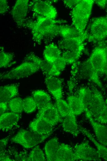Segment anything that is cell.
Wrapping results in <instances>:
<instances>
[{"label":"cell","instance_id":"1","mask_svg":"<svg viewBox=\"0 0 107 161\" xmlns=\"http://www.w3.org/2000/svg\"><path fill=\"white\" fill-rule=\"evenodd\" d=\"M66 22L63 20H57L38 15L36 20L25 22L23 26L29 28L34 41L40 44L45 39L53 38L58 35L60 25L58 24Z\"/></svg>","mask_w":107,"mask_h":161},{"label":"cell","instance_id":"2","mask_svg":"<svg viewBox=\"0 0 107 161\" xmlns=\"http://www.w3.org/2000/svg\"><path fill=\"white\" fill-rule=\"evenodd\" d=\"M94 2V0H81L71 10L73 26L80 33L85 31Z\"/></svg>","mask_w":107,"mask_h":161},{"label":"cell","instance_id":"3","mask_svg":"<svg viewBox=\"0 0 107 161\" xmlns=\"http://www.w3.org/2000/svg\"><path fill=\"white\" fill-rule=\"evenodd\" d=\"M88 36L86 32L81 33L76 30L59 41L58 46L61 50L73 53L80 57L85 49L84 41Z\"/></svg>","mask_w":107,"mask_h":161},{"label":"cell","instance_id":"4","mask_svg":"<svg viewBox=\"0 0 107 161\" xmlns=\"http://www.w3.org/2000/svg\"><path fill=\"white\" fill-rule=\"evenodd\" d=\"M40 69L34 63L24 61L20 65L7 72L0 74L1 80L19 79L28 77Z\"/></svg>","mask_w":107,"mask_h":161},{"label":"cell","instance_id":"5","mask_svg":"<svg viewBox=\"0 0 107 161\" xmlns=\"http://www.w3.org/2000/svg\"><path fill=\"white\" fill-rule=\"evenodd\" d=\"M49 136L40 134L31 130L22 129L18 131L11 140L26 148H29L41 143Z\"/></svg>","mask_w":107,"mask_h":161},{"label":"cell","instance_id":"6","mask_svg":"<svg viewBox=\"0 0 107 161\" xmlns=\"http://www.w3.org/2000/svg\"><path fill=\"white\" fill-rule=\"evenodd\" d=\"M76 161H101V158L96 149L88 141L76 144L73 149Z\"/></svg>","mask_w":107,"mask_h":161},{"label":"cell","instance_id":"7","mask_svg":"<svg viewBox=\"0 0 107 161\" xmlns=\"http://www.w3.org/2000/svg\"><path fill=\"white\" fill-rule=\"evenodd\" d=\"M107 37V19L106 17L97 18L93 21L88 39L90 42H96Z\"/></svg>","mask_w":107,"mask_h":161},{"label":"cell","instance_id":"8","mask_svg":"<svg viewBox=\"0 0 107 161\" xmlns=\"http://www.w3.org/2000/svg\"><path fill=\"white\" fill-rule=\"evenodd\" d=\"M61 117L55 105L51 102L39 110L36 116L53 126L62 121Z\"/></svg>","mask_w":107,"mask_h":161},{"label":"cell","instance_id":"9","mask_svg":"<svg viewBox=\"0 0 107 161\" xmlns=\"http://www.w3.org/2000/svg\"><path fill=\"white\" fill-rule=\"evenodd\" d=\"M92 96L88 111L85 114L90 115L93 119L98 117L106 106L105 101L100 92L96 88L91 89Z\"/></svg>","mask_w":107,"mask_h":161},{"label":"cell","instance_id":"10","mask_svg":"<svg viewBox=\"0 0 107 161\" xmlns=\"http://www.w3.org/2000/svg\"><path fill=\"white\" fill-rule=\"evenodd\" d=\"M24 60L32 62L36 65L46 76L57 77L61 73L56 70L53 63L42 59L33 53H31L27 55Z\"/></svg>","mask_w":107,"mask_h":161},{"label":"cell","instance_id":"11","mask_svg":"<svg viewBox=\"0 0 107 161\" xmlns=\"http://www.w3.org/2000/svg\"><path fill=\"white\" fill-rule=\"evenodd\" d=\"M32 5L34 12L37 15L53 19L56 18V9L49 1L35 0Z\"/></svg>","mask_w":107,"mask_h":161},{"label":"cell","instance_id":"12","mask_svg":"<svg viewBox=\"0 0 107 161\" xmlns=\"http://www.w3.org/2000/svg\"><path fill=\"white\" fill-rule=\"evenodd\" d=\"M105 59V54L104 47H97L93 51L86 60L92 68L99 74L102 73Z\"/></svg>","mask_w":107,"mask_h":161},{"label":"cell","instance_id":"13","mask_svg":"<svg viewBox=\"0 0 107 161\" xmlns=\"http://www.w3.org/2000/svg\"><path fill=\"white\" fill-rule=\"evenodd\" d=\"M28 0H17L12 9L11 14L18 26H23L26 16L29 5Z\"/></svg>","mask_w":107,"mask_h":161},{"label":"cell","instance_id":"14","mask_svg":"<svg viewBox=\"0 0 107 161\" xmlns=\"http://www.w3.org/2000/svg\"><path fill=\"white\" fill-rule=\"evenodd\" d=\"M45 82L48 90L56 100L63 97L62 80L57 77L46 76Z\"/></svg>","mask_w":107,"mask_h":161},{"label":"cell","instance_id":"15","mask_svg":"<svg viewBox=\"0 0 107 161\" xmlns=\"http://www.w3.org/2000/svg\"><path fill=\"white\" fill-rule=\"evenodd\" d=\"M78 69L81 75L94 83L100 88H102V85L99 77V74L93 69L86 60L80 63Z\"/></svg>","mask_w":107,"mask_h":161},{"label":"cell","instance_id":"16","mask_svg":"<svg viewBox=\"0 0 107 161\" xmlns=\"http://www.w3.org/2000/svg\"><path fill=\"white\" fill-rule=\"evenodd\" d=\"M85 115L93 128L98 142L107 146V126L96 121L90 115Z\"/></svg>","mask_w":107,"mask_h":161},{"label":"cell","instance_id":"17","mask_svg":"<svg viewBox=\"0 0 107 161\" xmlns=\"http://www.w3.org/2000/svg\"><path fill=\"white\" fill-rule=\"evenodd\" d=\"M20 118L19 114L13 112L5 113L0 115V129L4 131L10 129L17 124Z\"/></svg>","mask_w":107,"mask_h":161},{"label":"cell","instance_id":"18","mask_svg":"<svg viewBox=\"0 0 107 161\" xmlns=\"http://www.w3.org/2000/svg\"><path fill=\"white\" fill-rule=\"evenodd\" d=\"M53 126L42 119L37 118L29 125L31 130L40 134L48 135L52 133Z\"/></svg>","mask_w":107,"mask_h":161},{"label":"cell","instance_id":"19","mask_svg":"<svg viewBox=\"0 0 107 161\" xmlns=\"http://www.w3.org/2000/svg\"><path fill=\"white\" fill-rule=\"evenodd\" d=\"M55 161H76L73 149L71 146L64 143L59 145Z\"/></svg>","mask_w":107,"mask_h":161},{"label":"cell","instance_id":"20","mask_svg":"<svg viewBox=\"0 0 107 161\" xmlns=\"http://www.w3.org/2000/svg\"><path fill=\"white\" fill-rule=\"evenodd\" d=\"M75 116L73 114H72L64 118L62 125L64 131L76 137L80 132Z\"/></svg>","mask_w":107,"mask_h":161},{"label":"cell","instance_id":"21","mask_svg":"<svg viewBox=\"0 0 107 161\" xmlns=\"http://www.w3.org/2000/svg\"><path fill=\"white\" fill-rule=\"evenodd\" d=\"M61 50L58 46L54 43L50 44L45 46L43 52L44 59L52 63L61 56Z\"/></svg>","mask_w":107,"mask_h":161},{"label":"cell","instance_id":"22","mask_svg":"<svg viewBox=\"0 0 107 161\" xmlns=\"http://www.w3.org/2000/svg\"><path fill=\"white\" fill-rule=\"evenodd\" d=\"M18 94V86L17 84H12L1 86L0 101L8 102Z\"/></svg>","mask_w":107,"mask_h":161},{"label":"cell","instance_id":"23","mask_svg":"<svg viewBox=\"0 0 107 161\" xmlns=\"http://www.w3.org/2000/svg\"><path fill=\"white\" fill-rule=\"evenodd\" d=\"M59 146L58 139L56 137L53 138L47 142L45 147V150L47 161H55Z\"/></svg>","mask_w":107,"mask_h":161},{"label":"cell","instance_id":"24","mask_svg":"<svg viewBox=\"0 0 107 161\" xmlns=\"http://www.w3.org/2000/svg\"><path fill=\"white\" fill-rule=\"evenodd\" d=\"M79 130L80 132L87 137L94 143L101 158L107 161V148L106 146L97 142L92 135L86 129L79 126Z\"/></svg>","mask_w":107,"mask_h":161},{"label":"cell","instance_id":"25","mask_svg":"<svg viewBox=\"0 0 107 161\" xmlns=\"http://www.w3.org/2000/svg\"><path fill=\"white\" fill-rule=\"evenodd\" d=\"M71 112L75 115H78L85 112V108L77 96L70 95L67 98Z\"/></svg>","mask_w":107,"mask_h":161},{"label":"cell","instance_id":"26","mask_svg":"<svg viewBox=\"0 0 107 161\" xmlns=\"http://www.w3.org/2000/svg\"><path fill=\"white\" fill-rule=\"evenodd\" d=\"M32 94L38 110L50 102V96L44 91L38 90L34 91Z\"/></svg>","mask_w":107,"mask_h":161},{"label":"cell","instance_id":"27","mask_svg":"<svg viewBox=\"0 0 107 161\" xmlns=\"http://www.w3.org/2000/svg\"><path fill=\"white\" fill-rule=\"evenodd\" d=\"M77 96L84 107L85 112L87 111L91 100L92 90L87 87H81L78 90Z\"/></svg>","mask_w":107,"mask_h":161},{"label":"cell","instance_id":"28","mask_svg":"<svg viewBox=\"0 0 107 161\" xmlns=\"http://www.w3.org/2000/svg\"><path fill=\"white\" fill-rule=\"evenodd\" d=\"M55 106L62 117L64 118L73 114L68 102L62 99L56 100Z\"/></svg>","mask_w":107,"mask_h":161},{"label":"cell","instance_id":"29","mask_svg":"<svg viewBox=\"0 0 107 161\" xmlns=\"http://www.w3.org/2000/svg\"><path fill=\"white\" fill-rule=\"evenodd\" d=\"M8 107L12 112L19 114L23 110V100L20 98H13L8 101Z\"/></svg>","mask_w":107,"mask_h":161},{"label":"cell","instance_id":"30","mask_svg":"<svg viewBox=\"0 0 107 161\" xmlns=\"http://www.w3.org/2000/svg\"><path fill=\"white\" fill-rule=\"evenodd\" d=\"M26 160L29 161H45V154L39 146H36L31 151Z\"/></svg>","mask_w":107,"mask_h":161},{"label":"cell","instance_id":"31","mask_svg":"<svg viewBox=\"0 0 107 161\" xmlns=\"http://www.w3.org/2000/svg\"><path fill=\"white\" fill-rule=\"evenodd\" d=\"M23 110L25 113H30L34 111L37 106L32 97H28L23 100Z\"/></svg>","mask_w":107,"mask_h":161},{"label":"cell","instance_id":"32","mask_svg":"<svg viewBox=\"0 0 107 161\" xmlns=\"http://www.w3.org/2000/svg\"><path fill=\"white\" fill-rule=\"evenodd\" d=\"M14 54L9 53L2 51H0V67H5L8 66L13 59Z\"/></svg>","mask_w":107,"mask_h":161},{"label":"cell","instance_id":"33","mask_svg":"<svg viewBox=\"0 0 107 161\" xmlns=\"http://www.w3.org/2000/svg\"><path fill=\"white\" fill-rule=\"evenodd\" d=\"M61 56L67 64L75 63L80 57L73 53L68 51H63Z\"/></svg>","mask_w":107,"mask_h":161},{"label":"cell","instance_id":"34","mask_svg":"<svg viewBox=\"0 0 107 161\" xmlns=\"http://www.w3.org/2000/svg\"><path fill=\"white\" fill-rule=\"evenodd\" d=\"M52 63L56 70L60 73L64 69L67 64L61 56Z\"/></svg>","mask_w":107,"mask_h":161},{"label":"cell","instance_id":"35","mask_svg":"<svg viewBox=\"0 0 107 161\" xmlns=\"http://www.w3.org/2000/svg\"><path fill=\"white\" fill-rule=\"evenodd\" d=\"M106 106L100 115L94 119L96 121L102 124H107V99L105 101Z\"/></svg>","mask_w":107,"mask_h":161},{"label":"cell","instance_id":"36","mask_svg":"<svg viewBox=\"0 0 107 161\" xmlns=\"http://www.w3.org/2000/svg\"><path fill=\"white\" fill-rule=\"evenodd\" d=\"M81 0H65L63 3L65 7L72 9L76 6Z\"/></svg>","mask_w":107,"mask_h":161},{"label":"cell","instance_id":"37","mask_svg":"<svg viewBox=\"0 0 107 161\" xmlns=\"http://www.w3.org/2000/svg\"><path fill=\"white\" fill-rule=\"evenodd\" d=\"M9 9V6L7 0H0V13L3 14L7 12Z\"/></svg>","mask_w":107,"mask_h":161},{"label":"cell","instance_id":"38","mask_svg":"<svg viewBox=\"0 0 107 161\" xmlns=\"http://www.w3.org/2000/svg\"><path fill=\"white\" fill-rule=\"evenodd\" d=\"M8 102H0V115L5 113L8 109Z\"/></svg>","mask_w":107,"mask_h":161},{"label":"cell","instance_id":"39","mask_svg":"<svg viewBox=\"0 0 107 161\" xmlns=\"http://www.w3.org/2000/svg\"><path fill=\"white\" fill-rule=\"evenodd\" d=\"M95 3L100 8L104 9L106 8L107 0H94Z\"/></svg>","mask_w":107,"mask_h":161},{"label":"cell","instance_id":"40","mask_svg":"<svg viewBox=\"0 0 107 161\" xmlns=\"http://www.w3.org/2000/svg\"><path fill=\"white\" fill-rule=\"evenodd\" d=\"M105 54V62L104 67L102 73L107 75V46L104 47Z\"/></svg>","mask_w":107,"mask_h":161},{"label":"cell","instance_id":"41","mask_svg":"<svg viewBox=\"0 0 107 161\" xmlns=\"http://www.w3.org/2000/svg\"><path fill=\"white\" fill-rule=\"evenodd\" d=\"M8 139L7 138H4L0 140V151L3 150L4 148L7 144Z\"/></svg>","mask_w":107,"mask_h":161},{"label":"cell","instance_id":"42","mask_svg":"<svg viewBox=\"0 0 107 161\" xmlns=\"http://www.w3.org/2000/svg\"><path fill=\"white\" fill-rule=\"evenodd\" d=\"M106 9L107 10V5H106Z\"/></svg>","mask_w":107,"mask_h":161},{"label":"cell","instance_id":"43","mask_svg":"<svg viewBox=\"0 0 107 161\" xmlns=\"http://www.w3.org/2000/svg\"><path fill=\"white\" fill-rule=\"evenodd\" d=\"M106 18L107 19V15H106Z\"/></svg>","mask_w":107,"mask_h":161}]
</instances>
